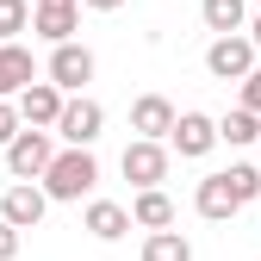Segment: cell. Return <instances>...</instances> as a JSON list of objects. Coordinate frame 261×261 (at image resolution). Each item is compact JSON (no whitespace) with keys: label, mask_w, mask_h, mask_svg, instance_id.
<instances>
[{"label":"cell","mask_w":261,"mask_h":261,"mask_svg":"<svg viewBox=\"0 0 261 261\" xmlns=\"http://www.w3.org/2000/svg\"><path fill=\"white\" fill-rule=\"evenodd\" d=\"M93 180H100V162H93V149H75V143L44 168V193L50 199H81V193H93Z\"/></svg>","instance_id":"6da1fadb"},{"label":"cell","mask_w":261,"mask_h":261,"mask_svg":"<svg viewBox=\"0 0 261 261\" xmlns=\"http://www.w3.org/2000/svg\"><path fill=\"white\" fill-rule=\"evenodd\" d=\"M50 162H56V143H50L44 124H25L19 137L7 143V168H13V180H44Z\"/></svg>","instance_id":"7a4b0ae2"},{"label":"cell","mask_w":261,"mask_h":261,"mask_svg":"<svg viewBox=\"0 0 261 261\" xmlns=\"http://www.w3.org/2000/svg\"><path fill=\"white\" fill-rule=\"evenodd\" d=\"M118 168H124L130 187H162V180H168V149H162V137H137L124 149Z\"/></svg>","instance_id":"3957f363"},{"label":"cell","mask_w":261,"mask_h":261,"mask_svg":"<svg viewBox=\"0 0 261 261\" xmlns=\"http://www.w3.org/2000/svg\"><path fill=\"white\" fill-rule=\"evenodd\" d=\"M205 69H212L218 81H243V75L255 69V38H237V31L212 38V50H205Z\"/></svg>","instance_id":"277c9868"},{"label":"cell","mask_w":261,"mask_h":261,"mask_svg":"<svg viewBox=\"0 0 261 261\" xmlns=\"http://www.w3.org/2000/svg\"><path fill=\"white\" fill-rule=\"evenodd\" d=\"M44 75H50L62 93H81V87L93 81V50H87V44H75V38H69V44H56V50H50V69H44Z\"/></svg>","instance_id":"5b68a950"},{"label":"cell","mask_w":261,"mask_h":261,"mask_svg":"<svg viewBox=\"0 0 261 261\" xmlns=\"http://www.w3.org/2000/svg\"><path fill=\"white\" fill-rule=\"evenodd\" d=\"M100 124H106L100 100H69V106H62V118H56V137H62V143H75V149H93Z\"/></svg>","instance_id":"8992f818"},{"label":"cell","mask_w":261,"mask_h":261,"mask_svg":"<svg viewBox=\"0 0 261 261\" xmlns=\"http://www.w3.org/2000/svg\"><path fill=\"white\" fill-rule=\"evenodd\" d=\"M81 25V0H38V13H31V31L50 44H69Z\"/></svg>","instance_id":"52a82bcc"},{"label":"cell","mask_w":261,"mask_h":261,"mask_svg":"<svg viewBox=\"0 0 261 261\" xmlns=\"http://www.w3.org/2000/svg\"><path fill=\"white\" fill-rule=\"evenodd\" d=\"M62 87L56 81H31L25 93H19V112H25V124H44V130H56V118H62Z\"/></svg>","instance_id":"ba28073f"},{"label":"cell","mask_w":261,"mask_h":261,"mask_svg":"<svg viewBox=\"0 0 261 261\" xmlns=\"http://www.w3.org/2000/svg\"><path fill=\"white\" fill-rule=\"evenodd\" d=\"M44 205H50V193H44V187H31V180H19V187L0 193V218H13L19 230H31V224L44 218Z\"/></svg>","instance_id":"9c48e42d"},{"label":"cell","mask_w":261,"mask_h":261,"mask_svg":"<svg viewBox=\"0 0 261 261\" xmlns=\"http://www.w3.org/2000/svg\"><path fill=\"white\" fill-rule=\"evenodd\" d=\"M168 143H174L180 155H205V149L218 143V118H205V112H180L174 130H168Z\"/></svg>","instance_id":"30bf717a"},{"label":"cell","mask_w":261,"mask_h":261,"mask_svg":"<svg viewBox=\"0 0 261 261\" xmlns=\"http://www.w3.org/2000/svg\"><path fill=\"white\" fill-rule=\"evenodd\" d=\"M31 81H38V62H31V50L0 44V100H19Z\"/></svg>","instance_id":"8fae6325"},{"label":"cell","mask_w":261,"mask_h":261,"mask_svg":"<svg viewBox=\"0 0 261 261\" xmlns=\"http://www.w3.org/2000/svg\"><path fill=\"white\" fill-rule=\"evenodd\" d=\"M193 205H199V218H212V224H224L230 212H243V199L230 193V174H205L199 193H193Z\"/></svg>","instance_id":"7c38bea8"},{"label":"cell","mask_w":261,"mask_h":261,"mask_svg":"<svg viewBox=\"0 0 261 261\" xmlns=\"http://www.w3.org/2000/svg\"><path fill=\"white\" fill-rule=\"evenodd\" d=\"M174 118H180V112L162 100V93H143V100L130 106V130H137V137H168V130H174Z\"/></svg>","instance_id":"4fadbf2b"},{"label":"cell","mask_w":261,"mask_h":261,"mask_svg":"<svg viewBox=\"0 0 261 261\" xmlns=\"http://www.w3.org/2000/svg\"><path fill=\"white\" fill-rule=\"evenodd\" d=\"M130 218L143 224V230H168L174 224V199L162 187H137V199H130Z\"/></svg>","instance_id":"5bb4252c"},{"label":"cell","mask_w":261,"mask_h":261,"mask_svg":"<svg viewBox=\"0 0 261 261\" xmlns=\"http://www.w3.org/2000/svg\"><path fill=\"white\" fill-rule=\"evenodd\" d=\"M130 224H137V218H130L124 205H112V199H93V205H87V230L100 237V243H118Z\"/></svg>","instance_id":"9a60e30c"},{"label":"cell","mask_w":261,"mask_h":261,"mask_svg":"<svg viewBox=\"0 0 261 261\" xmlns=\"http://www.w3.org/2000/svg\"><path fill=\"white\" fill-rule=\"evenodd\" d=\"M143 261H193V243L180 230H149L143 237Z\"/></svg>","instance_id":"2e32d148"},{"label":"cell","mask_w":261,"mask_h":261,"mask_svg":"<svg viewBox=\"0 0 261 261\" xmlns=\"http://www.w3.org/2000/svg\"><path fill=\"white\" fill-rule=\"evenodd\" d=\"M199 19L218 31V38H224V31H243V19H249V7H243V0H205V7H199Z\"/></svg>","instance_id":"e0dca14e"},{"label":"cell","mask_w":261,"mask_h":261,"mask_svg":"<svg viewBox=\"0 0 261 261\" xmlns=\"http://www.w3.org/2000/svg\"><path fill=\"white\" fill-rule=\"evenodd\" d=\"M218 137H224V143H237V149L255 143V137H261V112L243 106V112H230V118H218Z\"/></svg>","instance_id":"ac0fdd59"},{"label":"cell","mask_w":261,"mask_h":261,"mask_svg":"<svg viewBox=\"0 0 261 261\" xmlns=\"http://www.w3.org/2000/svg\"><path fill=\"white\" fill-rule=\"evenodd\" d=\"M31 25V0H0V44H13Z\"/></svg>","instance_id":"d6986e66"},{"label":"cell","mask_w":261,"mask_h":261,"mask_svg":"<svg viewBox=\"0 0 261 261\" xmlns=\"http://www.w3.org/2000/svg\"><path fill=\"white\" fill-rule=\"evenodd\" d=\"M224 174H230V193H237L243 205H249V199H261V168H249V162H237V168H224Z\"/></svg>","instance_id":"ffe728a7"},{"label":"cell","mask_w":261,"mask_h":261,"mask_svg":"<svg viewBox=\"0 0 261 261\" xmlns=\"http://www.w3.org/2000/svg\"><path fill=\"white\" fill-rule=\"evenodd\" d=\"M19 130H25V112H19L13 100H0V149H7V143L19 137Z\"/></svg>","instance_id":"44dd1931"},{"label":"cell","mask_w":261,"mask_h":261,"mask_svg":"<svg viewBox=\"0 0 261 261\" xmlns=\"http://www.w3.org/2000/svg\"><path fill=\"white\" fill-rule=\"evenodd\" d=\"M243 106H249V112H261V62L243 75Z\"/></svg>","instance_id":"7402d4cb"},{"label":"cell","mask_w":261,"mask_h":261,"mask_svg":"<svg viewBox=\"0 0 261 261\" xmlns=\"http://www.w3.org/2000/svg\"><path fill=\"white\" fill-rule=\"evenodd\" d=\"M13 255H19V224L0 218V261H13Z\"/></svg>","instance_id":"603a6c76"},{"label":"cell","mask_w":261,"mask_h":261,"mask_svg":"<svg viewBox=\"0 0 261 261\" xmlns=\"http://www.w3.org/2000/svg\"><path fill=\"white\" fill-rule=\"evenodd\" d=\"M87 7H93V13H118L124 0H87Z\"/></svg>","instance_id":"cb8c5ba5"},{"label":"cell","mask_w":261,"mask_h":261,"mask_svg":"<svg viewBox=\"0 0 261 261\" xmlns=\"http://www.w3.org/2000/svg\"><path fill=\"white\" fill-rule=\"evenodd\" d=\"M249 38H255V50H261V13H255V25H249Z\"/></svg>","instance_id":"d4e9b609"}]
</instances>
